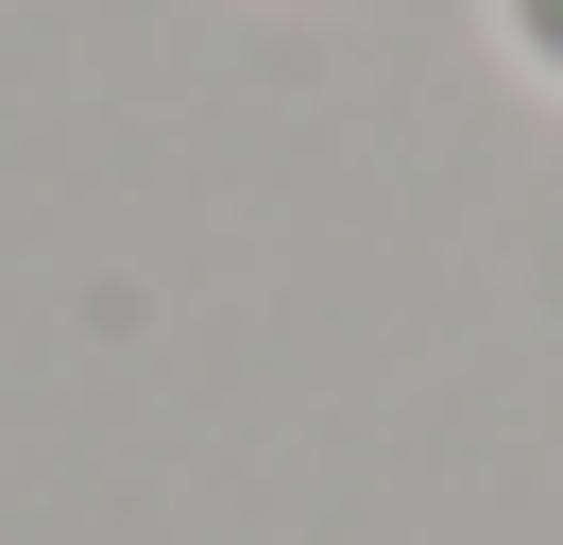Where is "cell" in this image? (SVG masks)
<instances>
[{
	"instance_id": "6da1fadb",
	"label": "cell",
	"mask_w": 563,
	"mask_h": 545,
	"mask_svg": "<svg viewBox=\"0 0 563 545\" xmlns=\"http://www.w3.org/2000/svg\"><path fill=\"white\" fill-rule=\"evenodd\" d=\"M495 52H512V68H529V86H547V102H563V0H495Z\"/></svg>"
}]
</instances>
